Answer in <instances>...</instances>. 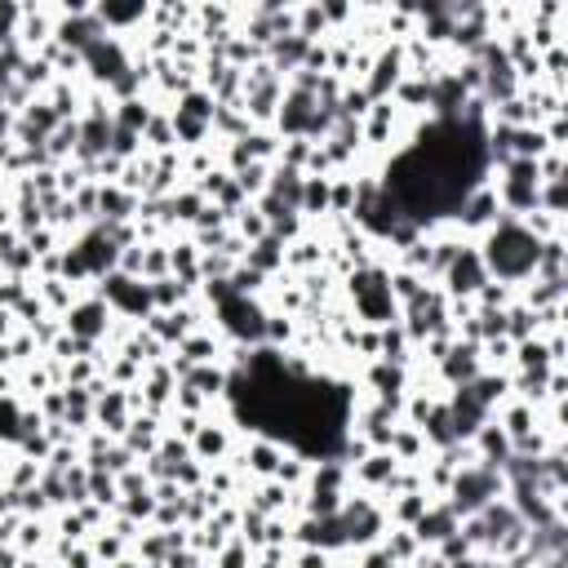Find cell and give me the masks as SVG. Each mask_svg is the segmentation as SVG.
Instances as JSON below:
<instances>
[{
  "instance_id": "6da1fadb",
  "label": "cell",
  "mask_w": 568,
  "mask_h": 568,
  "mask_svg": "<svg viewBox=\"0 0 568 568\" xmlns=\"http://www.w3.org/2000/svg\"><path fill=\"white\" fill-rule=\"evenodd\" d=\"M537 257H541L537 240H532L524 226H515V222H506V226L488 240V266H497L501 275H524V271L537 266Z\"/></svg>"
}]
</instances>
